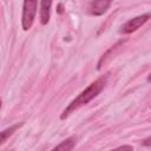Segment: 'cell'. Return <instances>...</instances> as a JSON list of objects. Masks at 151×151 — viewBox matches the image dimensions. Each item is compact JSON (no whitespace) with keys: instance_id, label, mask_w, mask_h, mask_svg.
<instances>
[{"instance_id":"9c48e42d","label":"cell","mask_w":151,"mask_h":151,"mask_svg":"<svg viewBox=\"0 0 151 151\" xmlns=\"http://www.w3.org/2000/svg\"><path fill=\"white\" fill-rule=\"evenodd\" d=\"M0 109H1V99H0Z\"/></svg>"},{"instance_id":"5b68a950","label":"cell","mask_w":151,"mask_h":151,"mask_svg":"<svg viewBox=\"0 0 151 151\" xmlns=\"http://www.w3.org/2000/svg\"><path fill=\"white\" fill-rule=\"evenodd\" d=\"M53 0H41L40 2V22L46 25L51 17V6Z\"/></svg>"},{"instance_id":"7a4b0ae2","label":"cell","mask_w":151,"mask_h":151,"mask_svg":"<svg viewBox=\"0 0 151 151\" xmlns=\"http://www.w3.org/2000/svg\"><path fill=\"white\" fill-rule=\"evenodd\" d=\"M38 9V0H24L22 6V17H21V25L24 31H28L35 19Z\"/></svg>"},{"instance_id":"8992f818","label":"cell","mask_w":151,"mask_h":151,"mask_svg":"<svg viewBox=\"0 0 151 151\" xmlns=\"http://www.w3.org/2000/svg\"><path fill=\"white\" fill-rule=\"evenodd\" d=\"M21 126V124H14V125H12V126H9V127H7L6 130H4V131H1L0 132V145H2L14 132H15V130L17 129H19Z\"/></svg>"},{"instance_id":"ba28073f","label":"cell","mask_w":151,"mask_h":151,"mask_svg":"<svg viewBox=\"0 0 151 151\" xmlns=\"http://www.w3.org/2000/svg\"><path fill=\"white\" fill-rule=\"evenodd\" d=\"M118 149H127V150H132V146H120Z\"/></svg>"},{"instance_id":"3957f363","label":"cell","mask_w":151,"mask_h":151,"mask_svg":"<svg viewBox=\"0 0 151 151\" xmlns=\"http://www.w3.org/2000/svg\"><path fill=\"white\" fill-rule=\"evenodd\" d=\"M149 19H150V13H146V14H143V15H139V17H136V18L126 21L122 26L120 32L124 33V34H130V33L137 31L140 26H143Z\"/></svg>"},{"instance_id":"277c9868","label":"cell","mask_w":151,"mask_h":151,"mask_svg":"<svg viewBox=\"0 0 151 151\" xmlns=\"http://www.w3.org/2000/svg\"><path fill=\"white\" fill-rule=\"evenodd\" d=\"M113 0H93L92 4H91V7H90V12L91 14L93 15H103L107 9L109 7L111 6Z\"/></svg>"},{"instance_id":"52a82bcc","label":"cell","mask_w":151,"mask_h":151,"mask_svg":"<svg viewBox=\"0 0 151 151\" xmlns=\"http://www.w3.org/2000/svg\"><path fill=\"white\" fill-rule=\"evenodd\" d=\"M76 145V138L74 137H70L65 140H63L59 145H57L54 147V150H63V151H68V150H72Z\"/></svg>"},{"instance_id":"6da1fadb","label":"cell","mask_w":151,"mask_h":151,"mask_svg":"<svg viewBox=\"0 0 151 151\" xmlns=\"http://www.w3.org/2000/svg\"><path fill=\"white\" fill-rule=\"evenodd\" d=\"M107 78H109V73H106V74L99 77L97 80H94L93 83H91L77 98H74V99L68 104V106L63 111L60 118H61V119L67 118L72 112H74L76 110H78L79 107L86 105V104L90 103L93 98H96V97L103 91V88L105 87V85H106V83H107Z\"/></svg>"}]
</instances>
